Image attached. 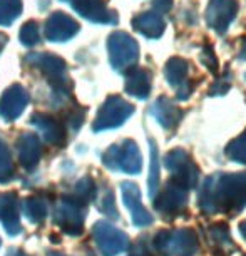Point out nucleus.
Here are the masks:
<instances>
[{
  "label": "nucleus",
  "instance_id": "1",
  "mask_svg": "<svg viewBox=\"0 0 246 256\" xmlns=\"http://www.w3.org/2000/svg\"><path fill=\"white\" fill-rule=\"evenodd\" d=\"M200 206L206 212L243 210L246 206V171L208 178L200 194Z\"/></svg>",
  "mask_w": 246,
  "mask_h": 256
},
{
  "label": "nucleus",
  "instance_id": "2",
  "mask_svg": "<svg viewBox=\"0 0 246 256\" xmlns=\"http://www.w3.org/2000/svg\"><path fill=\"white\" fill-rule=\"evenodd\" d=\"M166 168L172 172V182H176V184L186 188V190L198 184L200 171L190 158V154L182 151V149H174V151L168 154Z\"/></svg>",
  "mask_w": 246,
  "mask_h": 256
},
{
  "label": "nucleus",
  "instance_id": "3",
  "mask_svg": "<svg viewBox=\"0 0 246 256\" xmlns=\"http://www.w3.org/2000/svg\"><path fill=\"white\" fill-rule=\"evenodd\" d=\"M164 76L172 88L176 89V98L186 100L194 90V86L190 80V64L181 57H172L164 67Z\"/></svg>",
  "mask_w": 246,
  "mask_h": 256
},
{
  "label": "nucleus",
  "instance_id": "4",
  "mask_svg": "<svg viewBox=\"0 0 246 256\" xmlns=\"http://www.w3.org/2000/svg\"><path fill=\"white\" fill-rule=\"evenodd\" d=\"M238 14V0H210L206 8V24L214 32L224 34Z\"/></svg>",
  "mask_w": 246,
  "mask_h": 256
},
{
  "label": "nucleus",
  "instance_id": "5",
  "mask_svg": "<svg viewBox=\"0 0 246 256\" xmlns=\"http://www.w3.org/2000/svg\"><path fill=\"white\" fill-rule=\"evenodd\" d=\"M168 251L171 256H192L198 251V241L191 231H176L168 236Z\"/></svg>",
  "mask_w": 246,
  "mask_h": 256
},
{
  "label": "nucleus",
  "instance_id": "6",
  "mask_svg": "<svg viewBox=\"0 0 246 256\" xmlns=\"http://www.w3.org/2000/svg\"><path fill=\"white\" fill-rule=\"evenodd\" d=\"M186 201H188L186 188L176 184V182H171L162 192L161 201H159V208L166 210L168 212H180L184 208Z\"/></svg>",
  "mask_w": 246,
  "mask_h": 256
},
{
  "label": "nucleus",
  "instance_id": "7",
  "mask_svg": "<svg viewBox=\"0 0 246 256\" xmlns=\"http://www.w3.org/2000/svg\"><path fill=\"white\" fill-rule=\"evenodd\" d=\"M154 116L164 128H174L182 118V112L180 108L168 98H159L158 102L154 104Z\"/></svg>",
  "mask_w": 246,
  "mask_h": 256
},
{
  "label": "nucleus",
  "instance_id": "8",
  "mask_svg": "<svg viewBox=\"0 0 246 256\" xmlns=\"http://www.w3.org/2000/svg\"><path fill=\"white\" fill-rule=\"evenodd\" d=\"M134 26H136L138 30L141 34H144V36L159 37L164 32V28H166V22H164L162 18L158 16V14L148 12V14L139 16L136 18V22H134Z\"/></svg>",
  "mask_w": 246,
  "mask_h": 256
},
{
  "label": "nucleus",
  "instance_id": "9",
  "mask_svg": "<svg viewBox=\"0 0 246 256\" xmlns=\"http://www.w3.org/2000/svg\"><path fill=\"white\" fill-rule=\"evenodd\" d=\"M116 57H118V60L120 64H131V62H136V57H138L136 42L126 36L116 37Z\"/></svg>",
  "mask_w": 246,
  "mask_h": 256
},
{
  "label": "nucleus",
  "instance_id": "10",
  "mask_svg": "<svg viewBox=\"0 0 246 256\" xmlns=\"http://www.w3.org/2000/svg\"><path fill=\"white\" fill-rule=\"evenodd\" d=\"M128 90L138 98H146L151 90V76L148 70H139L136 76L132 77V80L129 82Z\"/></svg>",
  "mask_w": 246,
  "mask_h": 256
},
{
  "label": "nucleus",
  "instance_id": "11",
  "mask_svg": "<svg viewBox=\"0 0 246 256\" xmlns=\"http://www.w3.org/2000/svg\"><path fill=\"white\" fill-rule=\"evenodd\" d=\"M226 156H228L231 161L246 164V131H243L238 138L233 139V141L226 146Z\"/></svg>",
  "mask_w": 246,
  "mask_h": 256
},
{
  "label": "nucleus",
  "instance_id": "12",
  "mask_svg": "<svg viewBox=\"0 0 246 256\" xmlns=\"http://www.w3.org/2000/svg\"><path fill=\"white\" fill-rule=\"evenodd\" d=\"M200 59H201L202 64L208 67L210 70H213V72L218 70V59H216V56H214V52H213V47H211V46H206L204 49L201 50Z\"/></svg>",
  "mask_w": 246,
  "mask_h": 256
},
{
  "label": "nucleus",
  "instance_id": "13",
  "mask_svg": "<svg viewBox=\"0 0 246 256\" xmlns=\"http://www.w3.org/2000/svg\"><path fill=\"white\" fill-rule=\"evenodd\" d=\"M230 79H231V76L224 74L221 79H218L213 86H211L210 94L211 96H223V94H226V92H228V89H230V86H231Z\"/></svg>",
  "mask_w": 246,
  "mask_h": 256
},
{
  "label": "nucleus",
  "instance_id": "14",
  "mask_svg": "<svg viewBox=\"0 0 246 256\" xmlns=\"http://www.w3.org/2000/svg\"><path fill=\"white\" fill-rule=\"evenodd\" d=\"M158 178H159V172H158V149L154 151L152 148V172H151V191L154 192L158 186Z\"/></svg>",
  "mask_w": 246,
  "mask_h": 256
},
{
  "label": "nucleus",
  "instance_id": "15",
  "mask_svg": "<svg viewBox=\"0 0 246 256\" xmlns=\"http://www.w3.org/2000/svg\"><path fill=\"white\" fill-rule=\"evenodd\" d=\"M154 7L159 12H170L172 7V0H154Z\"/></svg>",
  "mask_w": 246,
  "mask_h": 256
},
{
  "label": "nucleus",
  "instance_id": "16",
  "mask_svg": "<svg viewBox=\"0 0 246 256\" xmlns=\"http://www.w3.org/2000/svg\"><path fill=\"white\" fill-rule=\"evenodd\" d=\"M238 59L240 60H246V38L243 40V44H241V50L238 54Z\"/></svg>",
  "mask_w": 246,
  "mask_h": 256
},
{
  "label": "nucleus",
  "instance_id": "17",
  "mask_svg": "<svg viewBox=\"0 0 246 256\" xmlns=\"http://www.w3.org/2000/svg\"><path fill=\"white\" fill-rule=\"evenodd\" d=\"M240 231H241V234H243L244 240H246V221H243V223L240 224Z\"/></svg>",
  "mask_w": 246,
  "mask_h": 256
},
{
  "label": "nucleus",
  "instance_id": "18",
  "mask_svg": "<svg viewBox=\"0 0 246 256\" xmlns=\"http://www.w3.org/2000/svg\"><path fill=\"white\" fill-rule=\"evenodd\" d=\"M244 79H246V74H244Z\"/></svg>",
  "mask_w": 246,
  "mask_h": 256
}]
</instances>
